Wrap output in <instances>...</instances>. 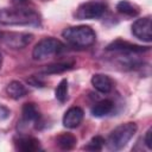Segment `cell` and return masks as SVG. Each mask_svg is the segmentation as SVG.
Masks as SVG:
<instances>
[{
	"mask_svg": "<svg viewBox=\"0 0 152 152\" xmlns=\"http://www.w3.org/2000/svg\"><path fill=\"white\" fill-rule=\"evenodd\" d=\"M42 23L39 13L32 8L12 7L0 10V25L6 26H39Z\"/></svg>",
	"mask_w": 152,
	"mask_h": 152,
	"instance_id": "6da1fadb",
	"label": "cell"
},
{
	"mask_svg": "<svg viewBox=\"0 0 152 152\" xmlns=\"http://www.w3.org/2000/svg\"><path fill=\"white\" fill-rule=\"evenodd\" d=\"M63 38L74 48L86 49L91 46L96 40V33L90 26L78 25L64 28L62 32Z\"/></svg>",
	"mask_w": 152,
	"mask_h": 152,
	"instance_id": "7a4b0ae2",
	"label": "cell"
},
{
	"mask_svg": "<svg viewBox=\"0 0 152 152\" xmlns=\"http://www.w3.org/2000/svg\"><path fill=\"white\" fill-rule=\"evenodd\" d=\"M137 125L134 122H126L114 128L106 140V146L109 151H119L124 148L128 141L137 133Z\"/></svg>",
	"mask_w": 152,
	"mask_h": 152,
	"instance_id": "3957f363",
	"label": "cell"
},
{
	"mask_svg": "<svg viewBox=\"0 0 152 152\" xmlns=\"http://www.w3.org/2000/svg\"><path fill=\"white\" fill-rule=\"evenodd\" d=\"M63 50H64V44L61 40L52 37H48V38H43L34 45L32 51V57L36 61H42L51 57L52 55L59 53Z\"/></svg>",
	"mask_w": 152,
	"mask_h": 152,
	"instance_id": "277c9868",
	"label": "cell"
},
{
	"mask_svg": "<svg viewBox=\"0 0 152 152\" xmlns=\"http://www.w3.org/2000/svg\"><path fill=\"white\" fill-rule=\"evenodd\" d=\"M106 10L107 5L102 1H87L77 7L75 12V18L78 20L97 19L104 14Z\"/></svg>",
	"mask_w": 152,
	"mask_h": 152,
	"instance_id": "5b68a950",
	"label": "cell"
},
{
	"mask_svg": "<svg viewBox=\"0 0 152 152\" xmlns=\"http://www.w3.org/2000/svg\"><path fill=\"white\" fill-rule=\"evenodd\" d=\"M33 36L31 33H24V32H0V43L5 46L19 50L25 46H27Z\"/></svg>",
	"mask_w": 152,
	"mask_h": 152,
	"instance_id": "8992f818",
	"label": "cell"
},
{
	"mask_svg": "<svg viewBox=\"0 0 152 152\" xmlns=\"http://www.w3.org/2000/svg\"><path fill=\"white\" fill-rule=\"evenodd\" d=\"M106 50L109 52H116L119 55H139V53L148 51L150 48L137 45V44H133V43H129L122 39H115L110 44L107 45Z\"/></svg>",
	"mask_w": 152,
	"mask_h": 152,
	"instance_id": "52a82bcc",
	"label": "cell"
},
{
	"mask_svg": "<svg viewBox=\"0 0 152 152\" xmlns=\"http://www.w3.org/2000/svg\"><path fill=\"white\" fill-rule=\"evenodd\" d=\"M152 25H151V17L146 15L142 18L137 19L133 24H132V33L135 38L146 42V43H151L152 42V30H151Z\"/></svg>",
	"mask_w": 152,
	"mask_h": 152,
	"instance_id": "ba28073f",
	"label": "cell"
},
{
	"mask_svg": "<svg viewBox=\"0 0 152 152\" xmlns=\"http://www.w3.org/2000/svg\"><path fill=\"white\" fill-rule=\"evenodd\" d=\"M21 114H23V118H21L20 125H26V126H28L30 124H33L36 128H40L39 126L43 125L40 113H39V110L37 109V107H36L34 103H32V102L25 103V104L23 106Z\"/></svg>",
	"mask_w": 152,
	"mask_h": 152,
	"instance_id": "9c48e42d",
	"label": "cell"
},
{
	"mask_svg": "<svg viewBox=\"0 0 152 152\" xmlns=\"http://www.w3.org/2000/svg\"><path fill=\"white\" fill-rule=\"evenodd\" d=\"M14 146L21 152H36L42 148L39 140L31 135H20L14 140Z\"/></svg>",
	"mask_w": 152,
	"mask_h": 152,
	"instance_id": "30bf717a",
	"label": "cell"
},
{
	"mask_svg": "<svg viewBox=\"0 0 152 152\" xmlns=\"http://www.w3.org/2000/svg\"><path fill=\"white\" fill-rule=\"evenodd\" d=\"M83 116H84V112L82 108L71 107L65 112V114L63 116V126L66 128H70V129L76 128L82 122Z\"/></svg>",
	"mask_w": 152,
	"mask_h": 152,
	"instance_id": "8fae6325",
	"label": "cell"
},
{
	"mask_svg": "<svg viewBox=\"0 0 152 152\" xmlns=\"http://www.w3.org/2000/svg\"><path fill=\"white\" fill-rule=\"evenodd\" d=\"M91 84L93 87L102 94H108L113 89V81L108 75L104 74H95L91 77Z\"/></svg>",
	"mask_w": 152,
	"mask_h": 152,
	"instance_id": "7c38bea8",
	"label": "cell"
},
{
	"mask_svg": "<svg viewBox=\"0 0 152 152\" xmlns=\"http://www.w3.org/2000/svg\"><path fill=\"white\" fill-rule=\"evenodd\" d=\"M113 109H114V102L112 100H102L91 107L90 113L95 118H102L110 114Z\"/></svg>",
	"mask_w": 152,
	"mask_h": 152,
	"instance_id": "4fadbf2b",
	"label": "cell"
},
{
	"mask_svg": "<svg viewBox=\"0 0 152 152\" xmlns=\"http://www.w3.org/2000/svg\"><path fill=\"white\" fill-rule=\"evenodd\" d=\"M6 94L13 100H19L27 94V88L19 81H12L6 87Z\"/></svg>",
	"mask_w": 152,
	"mask_h": 152,
	"instance_id": "5bb4252c",
	"label": "cell"
},
{
	"mask_svg": "<svg viewBox=\"0 0 152 152\" xmlns=\"http://www.w3.org/2000/svg\"><path fill=\"white\" fill-rule=\"evenodd\" d=\"M77 142V139L71 133H62L58 137H56V145L64 151L72 150Z\"/></svg>",
	"mask_w": 152,
	"mask_h": 152,
	"instance_id": "9a60e30c",
	"label": "cell"
},
{
	"mask_svg": "<svg viewBox=\"0 0 152 152\" xmlns=\"http://www.w3.org/2000/svg\"><path fill=\"white\" fill-rule=\"evenodd\" d=\"M75 63L74 62H59V63H53L50 65H46L42 72L44 75H51V74H61L68 70H71L74 68Z\"/></svg>",
	"mask_w": 152,
	"mask_h": 152,
	"instance_id": "2e32d148",
	"label": "cell"
},
{
	"mask_svg": "<svg viewBox=\"0 0 152 152\" xmlns=\"http://www.w3.org/2000/svg\"><path fill=\"white\" fill-rule=\"evenodd\" d=\"M116 10L119 13L127 15V17H135L139 13V8L133 5L132 2L127 1V0H121L116 4Z\"/></svg>",
	"mask_w": 152,
	"mask_h": 152,
	"instance_id": "e0dca14e",
	"label": "cell"
},
{
	"mask_svg": "<svg viewBox=\"0 0 152 152\" xmlns=\"http://www.w3.org/2000/svg\"><path fill=\"white\" fill-rule=\"evenodd\" d=\"M55 96L62 103L66 101V99H68V81L65 78H63L58 83V86H57V88L55 90Z\"/></svg>",
	"mask_w": 152,
	"mask_h": 152,
	"instance_id": "ac0fdd59",
	"label": "cell"
},
{
	"mask_svg": "<svg viewBox=\"0 0 152 152\" xmlns=\"http://www.w3.org/2000/svg\"><path fill=\"white\" fill-rule=\"evenodd\" d=\"M106 144V140L101 135H95L90 139V141L84 146V150H88V151H101L102 147L104 146Z\"/></svg>",
	"mask_w": 152,
	"mask_h": 152,
	"instance_id": "d6986e66",
	"label": "cell"
},
{
	"mask_svg": "<svg viewBox=\"0 0 152 152\" xmlns=\"http://www.w3.org/2000/svg\"><path fill=\"white\" fill-rule=\"evenodd\" d=\"M151 135H152V128H148L147 132H146V134H145V137H144V142H145V145L147 146L148 150L152 148V139H151Z\"/></svg>",
	"mask_w": 152,
	"mask_h": 152,
	"instance_id": "ffe728a7",
	"label": "cell"
},
{
	"mask_svg": "<svg viewBox=\"0 0 152 152\" xmlns=\"http://www.w3.org/2000/svg\"><path fill=\"white\" fill-rule=\"evenodd\" d=\"M10 114H11V110H10L6 106L0 104V120H5V119H7V118L10 116Z\"/></svg>",
	"mask_w": 152,
	"mask_h": 152,
	"instance_id": "44dd1931",
	"label": "cell"
},
{
	"mask_svg": "<svg viewBox=\"0 0 152 152\" xmlns=\"http://www.w3.org/2000/svg\"><path fill=\"white\" fill-rule=\"evenodd\" d=\"M33 87H44V82H42L39 78H37L36 76H33V77H31L30 78V81H28Z\"/></svg>",
	"mask_w": 152,
	"mask_h": 152,
	"instance_id": "7402d4cb",
	"label": "cell"
},
{
	"mask_svg": "<svg viewBox=\"0 0 152 152\" xmlns=\"http://www.w3.org/2000/svg\"><path fill=\"white\" fill-rule=\"evenodd\" d=\"M27 0H13L14 4H18V5H21V4H25Z\"/></svg>",
	"mask_w": 152,
	"mask_h": 152,
	"instance_id": "603a6c76",
	"label": "cell"
},
{
	"mask_svg": "<svg viewBox=\"0 0 152 152\" xmlns=\"http://www.w3.org/2000/svg\"><path fill=\"white\" fill-rule=\"evenodd\" d=\"M1 65H2V56L0 53V69H1Z\"/></svg>",
	"mask_w": 152,
	"mask_h": 152,
	"instance_id": "cb8c5ba5",
	"label": "cell"
}]
</instances>
